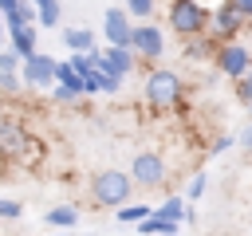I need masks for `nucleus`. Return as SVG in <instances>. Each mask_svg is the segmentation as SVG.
Returning a JSON list of instances; mask_svg holds the SVG:
<instances>
[{"label": "nucleus", "mask_w": 252, "mask_h": 236, "mask_svg": "<svg viewBox=\"0 0 252 236\" xmlns=\"http://www.w3.org/2000/svg\"><path fill=\"white\" fill-rule=\"evenodd\" d=\"M20 216H24V205H20V201L0 197V220H20Z\"/></svg>", "instance_id": "24"}, {"label": "nucleus", "mask_w": 252, "mask_h": 236, "mask_svg": "<svg viewBox=\"0 0 252 236\" xmlns=\"http://www.w3.org/2000/svg\"><path fill=\"white\" fill-rule=\"evenodd\" d=\"M205 189H209V177H205V173H193V181H189V189H185V205H193Z\"/></svg>", "instance_id": "23"}, {"label": "nucleus", "mask_w": 252, "mask_h": 236, "mask_svg": "<svg viewBox=\"0 0 252 236\" xmlns=\"http://www.w3.org/2000/svg\"><path fill=\"white\" fill-rule=\"evenodd\" d=\"M20 67H24V59L4 47V51H0V75H20Z\"/></svg>", "instance_id": "22"}, {"label": "nucleus", "mask_w": 252, "mask_h": 236, "mask_svg": "<svg viewBox=\"0 0 252 236\" xmlns=\"http://www.w3.org/2000/svg\"><path fill=\"white\" fill-rule=\"evenodd\" d=\"M83 94H102V75H98V71L83 79Z\"/></svg>", "instance_id": "26"}, {"label": "nucleus", "mask_w": 252, "mask_h": 236, "mask_svg": "<svg viewBox=\"0 0 252 236\" xmlns=\"http://www.w3.org/2000/svg\"><path fill=\"white\" fill-rule=\"evenodd\" d=\"M213 55H217V43H213L209 35L181 39V59H189V63H205V59H213Z\"/></svg>", "instance_id": "15"}, {"label": "nucleus", "mask_w": 252, "mask_h": 236, "mask_svg": "<svg viewBox=\"0 0 252 236\" xmlns=\"http://www.w3.org/2000/svg\"><path fill=\"white\" fill-rule=\"evenodd\" d=\"M63 47H67L71 55H91V51H98V43H94V28H87V24L63 28Z\"/></svg>", "instance_id": "13"}, {"label": "nucleus", "mask_w": 252, "mask_h": 236, "mask_svg": "<svg viewBox=\"0 0 252 236\" xmlns=\"http://www.w3.org/2000/svg\"><path fill=\"white\" fill-rule=\"evenodd\" d=\"M165 51V35L158 24H134V35H130V55L142 59V63H158Z\"/></svg>", "instance_id": "7"}, {"label": "nucleus", "mask_w": 252, "mask_h": 236, "mask_svg": "<svg viewBox=\"0 0 252 236\" xmlns=\"http://www.w3.org/2000/svg\"><path fill=\"white\" fill-rule=\"evenodd\" d=\"M43 220H47L55 232H75V224H79V208H75V205H51Z\"/></svg>", "instance_id": "17"}, {"label": "nucleus", "mask_w": 252, "mask_h": 236, "mask_svg": "<svg viewBox=\"0 0 252 236\" xmlns=\"http://www.w3.org/2000/svg\"><path fill=\"white\" fill-rule=\"evenodd\" d=\"M24 83H20V75H0V94H16Z\"/></svg>", "instance_id": "27"}, {"label": "nucleus", "mask_w": 252, "mask_h": 236, "mask_svg": "<svg viewBox=\"0 0 252 236\" xmlns=\"http://www.w3.org/2000/svg\"><path fill=\"white\" fill-rule=\"evenodd\" d=\"M55 236H75V232H55Z\"/></svg>", "instance_id": "32"}, {"label": "nucleus", "mask_w": 252, "mask_h": 236, "mask_svg": "<svg viewBox=\"0 0 252 236\" xmlns=\"http://www.w3.org/2000/svg\"><path fill=\"white\" fill-rule=\"evenodd\" d=\"M0 20H4V31L32 28V24H35V4H24V0H0Z\"/></svg>", "instance_id": "12"}, {"label": "nucleus", "mask_w": 252, "mask_h": 236, "mask_svg": "<svg viewBox=\"0 0 252 236\" xmlns=\"http://www.w3.org/2000/svg\"><path fill=\"white\" fill-rule=\"evenodd\" d=\"M244 28H252L248 20H240L232 8H228V0H220V4H213V12H209V39L217 43V47H224V43H236V35L244 31Z\"/></svg>", "instance_id": "5"}, {"label": "nucleus", "mask_w": 252, "mask_h": 236, "mask_svg": "<svg viewBox=\"0 0 252 236\" xmlns=\"http://www.w3.org/2000/svg\"><path fill=\"white\" fill-rule=\"evenodd\" d=\"M59 20H63L59 0H39L35 4V28H59Z\"/></svg>", "instance_id": "18"}, {"label": "nucleus", "mask_w": 252, "mask_h": 236, "mask_svg": "<svg viewBox=\"0 0 252 236\" xmlns=\"http://www.w3.org/2000/svg\"><path fill=\"white\" fill-rule=\"evenodd\" d=\"M150 212H154V208H150L146 201H130V205H122V208L114 212V220H118L122 228H126V224H134V228H138V224H142V220H146Z\"/></svg>", "instance_id": "19"}, {"label": "nucleus", "mask_w": 252, "mask_h": 236, "mask_svg": "<svg viewBox=\"0 0 252 236\" xmlns=\"http://www.w3.org/2000/svg\"><path fill=\"white\" fill-rule=\"evenodd\" d=\"M102 75V71H98ZM122 90V79H114V75H102V94H118Z\"/></svg>", "instance_id": "28"}, {"label": "nucleus", "mask_w": 252, "mask_h": 236, "mask_svg": "<svg viewBox=\"0 0 252 236\" xmlns=\"http://www.w3.org/2000/svg\"><path fill=\"white\" fill-rule=\"evenodd\" d=\"M213 63H217V71L224 75V79H244L248 71H252V47L248 43H224V47H217V55H213Z\"/></svg>", "instance_id": "6"}, {"label": "nucleus", "mask_w": 252, "mask_h": 236, "mask_svg": "<svg viewBox=\"0 0 252 236\" xmlns=\"http://www.w3.org/2000/svg\"><path fill=\"white\" fill-rule=\"evenodd\" d=\"M209 4H201V0H173L169 8H165V24L181 35V39H197V35H205L209 31Z\"/></svg>", "instance_id": "3"}, {"label": "nucleus", "mask_w": 252, "mask_h": 236, "mask_svg": "<svg viewBox=\"0 0 252 236\" xmlns=\"http://www.w3.org/2000/svg\"><path fill=\"white\" fill-rule=\"evenodd\" d=\"M8 51H16L20 59H32V55L39 51V35H35V24H32V28H16V31H8Z\"/></svg>", "instance_id": "14"}, {"label": "nucleus", "mask_w": 252, "mask_h": 236, "mask_svg": "<svg viewBox=\"0 0 252 236\" xmlns=\"http://www.w3.org/2000/svg\"><path fill=\"white\" fill-rule=\"evenodd\" d=\"M122 12L130 16V24H150V16L158 12V0H126Z\"/></svg>", "instance_id": "20"}, {"label": "nucleus", "mask_w": 252, "mask_h": 236, "mask_svg": "<svg viewBox=\"0 0 252 236\" xmlns=\"http://www.w3.org/2000/svg\"><path fill=\"white\" fill-rule=\"evenodd\" d=\"M102 51V47H98ZM98 51H91V55H67V63H71V71L79 75V79H87V75H94L98 71Z\"/></svg>", "instance_id": "21"}, {"label": "nucleus", "mask_w": 252, "mask_h": 236, "mask_svg": "<svg viewBox=\"0 0 252 236\" xmlns=\"http://www.w3.org/2000/svg\"><path fill=\"white\" fill-rule=\"evenodd\" d=\"M35 138L16 122V118H4L0 122V153L4 157H35Z\"/></svg>", "instance_id": "8"}, {"label": "nucleus", "mask_w": 252, "mask_h": 236, "mask_svg": "<svg viewBox=\"0 0 252 236\" xmlns=\"http://www.w3.org/2000/svg\"><path fill=\"white\" fill-rule=\"evenodd\" d=\"M8 47V31H4V20H0V51Z\"/></svg>", "instance_id": "31"}, {"label": "nucleus", "mask_w": 252, "mask_h": 236, "mask_svg": "<svg viewBox=\"0 0 252 236\" xmlns=\"http://www.w3.org/2000/svg\"><path fill=\"white\" fill-rule=\"evenodd\" d=\"M102 35H106V47H130L134 24H130V16L122 12V4H110V8L102 12Z\"/></svg>", "instance_id": "10"}, {"label": "nucleus", "mask_w": 252, "mask_h": 236, "mask_svg": "<svg viewBox=\"0 0 252 236\" xmlns=\"http://www.w3.org/2000/svg\"><path fill=\"white\" fill-rule=\"evenodd\" d=\"M134 55H130V47H102L98 51V71L102 75H114V79H126L130 71H134Z\"/></svg>", "instance_id": "11"}, {"label": "nucleus", "mask_w": 252, "mask_h": 236, "mask_svg": "<svg viewBox=\"0 0 252 236\" xmlns=\"http://www.w3.org/2000/svg\"><path fill=\"white\" fill-rule=\"evenodd\" d=\"M165 177H169V169H165V157H161L158 149H138V153H134V161H130V181H134V189H161Z\"/></svg>", "instance_id": "4"}, {"label": "nucleus", "mask_w": 252, "mask_h": 236, "mask_svg": "<svg viewBox=\"0 0 252 236\" xmlns=\"http://www.w3.org/2000/svg\"><path fill=\"white\" fill-rule=\"evenodd\" d=\"M248 110H252V106H248Z\"/></svg>", "instance_id": "33"}, {"label": "nucleus", "mask_w": 252, "mask_h": 236, "mask_svg": "<svg viewBox=\"0 0 252 236\" xmlns=\"http://www.w3.org/2000/svg\"><path fill=\"white\" fill-rule=\"evenodd\" d=\"M142 98L150 110H177V102H185V83L169 67H150V75L142 83Z\"/></svg>", "instance_id": "1"}, {"label": "nucleus", "mask_w": 252, "mask_h": 236, "mask_svg": "<svg viewBox=\"0 0 252 236\" xmlns=\"http://www.w3.org/2000/svg\"><path fill=\"white\" fill-rule=\"evenodd\" d=\"M20 83H24V87H35V90H51V87H55V59L43 55V51H35L32 59H24Z\"/></svg>", "instance_id": "9"}, {"label": "nucleus", "mask_w": 252, "mask_h": 236, "mask_svg": "<svg viewBox=\"0 0 252 236\" xmlns=\"http://www.w3.org/2000/svg\"><path fill=\"white\" fill-rule=\"evenodd\" d=\"M130 197H134V181H130V173L126 169H98L94 177H91V201H94V208H122V205H130Z\"/></svg>", "instance_id": "2"}, {"label": "nucleus", "mask_w": 252, "mask_h": 236, "mask_svg": "<svg viewBox=\"0 0 252 236\" xmlns=\"http://www.w3.org/2000/svg\"><path fill=\"white\" fill-rule=\"evenodd\" d=\"M236 142H240V146H244V149H248V153H252V122H248V126H244V130H240V138H236Z\"/></svg>", "instance_id": "29"}, {"label": "nucleus", "mask_w": 252, "mask_h": 236, "mask_svg": "<svg viewBox=\"0 0 252 236\" xmlns=\"http://www.w3.org/2000/svg\"><path fill=\"white\" fill-rule=\"evenodd\" d=\"M228 146H232V138H228V134H220V138H217V142H213V153H224V149H228Z\"/></svg>", "instance_id": "30"}, {"label": "nucleus", "mask_w": 252, "mask_h": 236, "mask_svg": "<svg viewBox=\"0 0 252 236\" xmlns=\"http://www.w3.org/2000/svg\"><path fill=\"white\" fill-rule=\"evenodd\" d=\"M189 208H193V205H185V197L169 193V197H165V201H161V205L154 208V216H158V220H165V224H181Z\"/></svg>", "instance_id": "16"}, {"label": "nucleus", "mask_w": 252, "mask_h": 236, "mask_svg": "<svg viewBox=\"0 0 252 236\" xmlns=\"http://www.w3.org/2000/svg\"><path fill=\"white\" fill-rule=\"evenodd\" d=\"M232 87H236V98H240V102H244V106H252V71H248V75H244V79H236V83H232Z\"/></svg>", "instance_id": "25"}]
</instances>
